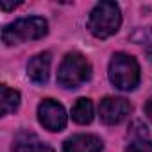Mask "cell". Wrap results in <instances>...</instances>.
Masks as SVG:
<instances>
[{"mask_svg":"<svg viewBox=\"0 0 152 152\" xmlns=\"http://www.w3.org/2000/svg\"><path fill=\"white\" fill-rule=\"evenodd\" d=\"M91 77V64L81 52H68L57 70V84L64 90H75Z\"/></svg>","mask_w":152,"mask_h":152,"instance_id":"7a4b0ae2","label":"cell"},{"mask_svg":"<svg viewBox=\"0 0 152 152\" xmlns=\"http://www.w3.org/2000/svg\"><path fill=\"white\" fill-rule=\"evenodd\" d=\"M38 120L45 129H48L52 132H59L66 127L68 115L59 102H56L52 99H45L38 106Z\"/></svg>","mask_w":152,"mask_h":152,"instance_id":"5b68a950","label":"cell"},{"mask_svg":"<svg viewBox=\"0 0 152 152\" xmlns=\"http://www.w3.org/2000/svg\"><path fill=\"white\" fill-rule=\"evenodd\" d=\"M50 63L52 57L48 52H41L34 56L29 64H27V75L34 84H47L48 83V75H50Z\"/></svg>","mask_w":152,"mask_h":152,"instance_id":"9c48e42d","label":"cell"},{"mask_svg":"<svg viewBox=\"0 0 152 152\" xmlns=\"http://www.w3.org/2000/svg\"><path fill=\"white\" fill-rule=\"evenodd\" d=\"M125 152H152V141L148 140H138V141H132Z\"/></svg>","mask_w":152,"mask_h":152,"instance_id":"7c38bea8","label":"cell"},{"mask_svg":"<svg viewBox=\"0 0 152 152\" xmlns=\"http://www.w3.org/2000/svg\"><path fill=\"white\" fill-rule=\"evenodd\" d=\"M120 25H122L120 7L116 2H109V0L99 2L91 9L90 18H88V29L99 39H106V38L116 34Z\"/></svg>","mask_w":152,"mask_h":152,"instance_id":"6da1fadb","label":"cell"},{"mask_svg":"<svg viewBox=\"0 0 152 152\" xmlns=\"http://www.w3.org/2000/svg\"><path fill=\"white\" fill-rule=\"evenodd\" d=\"M132 111V106L129 100L122 97H106L99 104V115L100 120L107 125H116L124 122Z\"/></svg>","mask_w":152,"mask_h":152,"instance_id":"8992f818","label":"cell"},{"mask_svg":"<svg viewBox=\"0 0 152 152\" xmlns=\"http://www.w3.org/2000/svg\"><path fill=\"white\" fill-rule=\"evenodd\" d=\"M72 120L81 125H86L93 120V102L90 99H77L72 107Z\"/></svg>","mask_w":152,"mask_h":152,"instance_id":"30bf717a","label":"cell"},{"mask_svg":"<svg viewBox=\"0 0 152 152\" xmlns=\"http://www.w3.org/2000/svg\"><path fill=\"white\" fill-rule=\"evenodd\" d=\"M104 143L95 134H73L63 143V152H102Z\"/></svg>","mask_w":152,"mask_h":152,"instance_id":"52a82bcc","label":"cell"},{"mask_svg":"<svg viewBox=\"0 0 152 152\" xmlns=\"http://www.w3.org/2000/svg\"><path fill=\"white\" fill-rule=\"evenodd\" d=\"M13 152H54V148L39 140L34 132L22 131L15 136L13 140Z\"/></svg>","mask_w":152,"mask_h":152,"instance_id":"ba28073f","label":"cell"},{"mask_svg":"<svg viewBox=\"0 0 152 152\" xmlns=\"http://www.w3.org/2000/svg\"><path fill=\"white\" fill-rule=\"evenodd\" d=\"M48 32V22L41 16H29V18H20L2 29V41L11 47L18 45L23 41H32V39H41Z\"/></svg>","mask_w":152,"mask_h":152,"instance_id":"3957f363","label":"cell"},{"mask_svg":"<svg viewBox=\"0 0 152 152\" xmlns=\"http://www.w3.org/2000/svg\"><path fill=\"white\" fill-rule=\"evenodd\" d=\"M109 81L120 91H132L140 84V64L124 52L113 54L109 61Z\"/></svg>","mask_w":152,"mask_h":152,"instance_id":"277c9868","label":"cell"},{"mask_svg":"<svg viewBox=\"0 0 152 152\" xmlns=\"http://www.w3.org/2000/svg\"><path fill=\"white\" fill-rule=\"evenodd\" d=\"M145 113H147V116H148V120L152 122V97L147 100V104H145Z\"/></svg>","mask_w":152,"mask_h":152,"instance_id":"4fadbf2b","label":"cell"},{"mask_svg":"<svg viewBox=\"0 0 152 152\" xmlns=\"http://www.w3.org/2000/svg\"><path fill=\"white\" fill-rule=\"evenodd\" d=\"M20 107V93L16 90L2 86V115H11Z\"/></svg>","mask_w":152,"mask_h":152,"instance_id":"8fae6325","label":"cell"}]
</instances>
